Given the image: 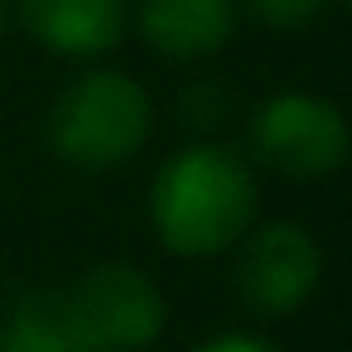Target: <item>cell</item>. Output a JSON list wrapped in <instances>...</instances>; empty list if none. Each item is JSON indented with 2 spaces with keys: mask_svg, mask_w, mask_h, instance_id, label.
I'll return each instance as SVG.
<instances>
[{
  "mask_svg": "<svg viewBox=\"0 0 352 352\" xmlns=\"http://www.w3.org/2000/svg\"><path fill=\"white\" fill-rule=\"evenodd\" d=\"M333 0H251V10L270 25V30H304L314 25Z\"/></svg>",
  "mask_w": 352,
  "mask_h": 352,
  "instance_id": "9c48e42d",
  "label": "cell"
},
{
  "mask_svg": "<svg viewBox=\"0 0 352 352\" xmlns=\"http://www.w3.org/2000/svg\"><path fill=\"white\" fill-rule=\"evenodd\" d=\"M150 126H155L150 92L135 78L111 73V68L68 82L44 121L54 155L73 169H92V174L135 160L140 145L150 140Z\"/></svg>",
  "mask_w": 352,
  "mask_h": 352,
  "instance_id": "7a4b0ae2",
  "label": "cell"
},
{
  "mask_svg": "<svg viewBox=\"0 0 352 352\" xmlns=\"http://www.w3.org/2000/svg\"><path fill=\"white\" fill-rule=\"evenodd\" d=\"M251 150L285 179H323L347 160V116L314 92H275L251 116Z\"/></svg>",
  "mask_w": 352,
  "mask_h": 352,
  "instance_id": "3957f363",
  "label": "cell"
},
{
  "mask_svg": "<svg viewBox=\"0 0 352 352\" xmlns=\"http://www.w3.org/2000/svg\"><path fill=\"white\" fill-rule=\"evenodd\" d=\"M135 25L164 58H212L236 30V0H135Z\"/></svg>",
  "mask_w": 352,
  "mask_h": 352,
  "instance_id": "52a82bcc",
  "label": "cell"
},
{
  "mask_svg": "<svg viewBox=\"0 0 352 352\" xmlns=\"http://www.w3.org/2000/svg\"><path fill=\"white\" fill-rule=\"evenodd\" d=\"M193 352H280V347L265 342V338H256V333H217V338L198 342Z\"/></svg>",
  "mask_w": 352,
  "mask_h": 352,
  "instance_id": "30bf717a",
  "label": "cell"
},
{
  "mask_svg": "<svg viewBox=\"0 0 352 352\" xmlns=\"http://www.w3.org/2000/svg\"><path fill=\"white\" fill-rule=\"evenodd\" d=\"M63 299L102 352H145L169 323V304L160 285L126 261H102L82 270L63 289Z\"/></svg>",
  "mask_w": 352,
  "mask_h": 352,
  "instance_id": "277c9868",
  "label": "cell"
},
{
  "mask_svg": "<svg viewBox=\"0 0 352 352\" xmlns=\"http://www.w3.org/2000/svg\"><path fill=\"white\" fill-rule=\"evenodd\" d=\"M0 352H102L73 318L63 289H30L0 323Z\"/></svg>",
  "mask_w": 352,
  "mask_h": 352,
  "instance_id": "ba28073f",
  "label": "cell"
},
{
  "mask_svg": "<svg viewBox=\"0 0 352 352\" xmlns=\"http://www.w3.org/2000/svg\"><path fill=\"white\" fill-rule=\"evenodd\" d=\"M323 246L299 222H261L236 241V299L256 318H289L318 289Z\"/></svg>",
  "mask_w": 352,
  "mask_h": 352,
  "instance_id": "5b68a950",
  "label": "cell"
},
{
  "mask_svg": "<svg viewBox=\"0 0 352 352\" xmlns=\"http://www.w3.org/2000/svg\"><path fill=\"white\" fill-rule=\"evenodd\" d=\"M20 25L34 44L63 58H102L121 44L131 6L126 0H15Z\"/></svg>",
  "mask_w": 352,
  "mask_h": 352,
  "instance_id": "8992f818",
  "label": "cell"
},
{
  "mask_svg": "<svg viewBox=\"0 0 352 352\" xmlns=\"http://www.w3.org/2000/svg\"><path fill=\"white\" fill-rule=\"evenodd\" d=\"M256 222V174L227 145H184L150 184V227L174 256H217Z\"/></svg>",
  "mask_w": 352,
  "mask_h": 352,
  "instance_id": "6da1fadb",
  "label": "cell"
},
{
  "mask_svg": "<svg viewBox=\"0 0 352 352\" xmlns=\"http://www.w3.org/2000/svg\"><path fill=\"white\" fill-rule=\"evenodd\" d=\"M6 25H10V0H0V34H6Z\"/></svg>",
  "mask_w": 352,
  "mask_h": 352,
  "instance_id": "8fae6325",
  "label": "cell"
}]
</instances>
